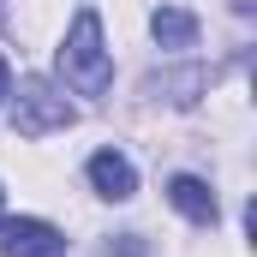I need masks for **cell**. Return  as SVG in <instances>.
Returning <instances> with one entry per match:
<instances>
[{
  "instance_id": "5",
  "label": "cell",
  "mask_w": 257,
  "mask_h": 257,
  "mask_svg": "<svg viewBox=\"0 0 257 257\" xmlns=\"http://www.w3.org/2000/svg\"><path fill=\"white\" fill-rule=\"evenodd\" d=\"M90 186L102 197H114V203H126V197L138 192V168H132L120 150H96V156H90Z\"/></svg>"
},
{
  "instance_id": "2",
  "label": "cell",
  "mask_w": 257,
  "mask_h": 257,
  "mask_svg": "<svg viewBox=\"0 0 257 257\" xmlns=\"http://www.w3.org/2000/svg\"><path fill=\"white\" fill-rule=\"evenodd\" d=\"M72 120H78V108L48 78H24L18 84V108H12V132L18 138H48V132H66Z\"/></svg>"
},
{
  "instance_id": "10",
  "label": "cell",
  "mask_w": 257,
  "mask_h": 257,
  "mask_svg": "<svg viewBox=\"0 0 257 257\" xmlns=\"http://www.w3.org/2000/svg\"><path fill=\"white\" fill-rule=\"evenodd\" d=\"M0 209H6V192H0Z\"/></svg>"
},
{
  "instance_id": "9",
  "label": "cell",
  "mask_w": 257,
  "mask_h": 257,
  "mask_svg": "<svg viewBox=\"0 0 257 257\" xmlns=\"http://www.w3.org/2000/svg\"><path fill=\"white\" fill-rule=\"evenodd\" d=\"M12 96V66H6V54H0V102Z\"/></svg>"
},
{
  "instance_id": "3",
  "label": "cell",
  "mask_w": 257,
  "mask_h": 257,
  "mask_svg": "<svg viewBox=\"0 0 257 257\" xmlns=\"http://www.w3.org/2000/svg\"><path fill=\"white\" fill-rule=\"evenodd\" d=\"M0 245H6V257H66V233L54 221L18 215V221H0Z\"/></svg>"
},
{
  "instance_id": "7",
  "label": "cell",
  "mask_w": 257,
  "mask_h": 257,
  "mask_svg": "<svg viewBox=\"0 0 257 257\" xmlns=\"http://www.w3.org/2000/svg\"><path fill=\"white\" fill-rule=\"evenodd\" d=\"M144 90H150V96H162V90H168V102H180V108H186V102H197V96L209 90V72H203V66H186V72H162V78H150Z\"/></svg>"
},
{
  "instance_id": "4",
  "label": "cell",
  "mask_w": 257,
  "mask_h": 257,
  "mask_svg": "<svg viewBox=\"0 0 257 257\" xmlns=\"http://www.w3.org/2000/svg\"><path fill=\"white\" fill-rule=\"evenodd\" d=\"M168 203H174L186 221H197V227H215V221H221V203H215V192H209L197 174H174V180H168Z\"/></svg>"
},
{
  "instance_id": "6",
  "label": "cell",
  "mask_w": 257,
  "mask_h": 257,
  "mask_svg": "<svg viewBox=\"0 0 257 257\" xmlns=\"http://www.w3.org/2000/svg\"><path fill=\"white\" fill-rule=\"evenodd\" d=\"M150 36L162 48H197V12H186V6H156L150 12Z\"/></svg>"
},
{
  "instance_id": "1",
  "label": "cell",
  "mask_w": 257,
  "mask_h": 257,
  "mask_svg": "<svg viewBox=\"0 0 257 257\" xmlns=\"http://www.w3.org/2000/svg\"><path fill=\"white\" fill-rule=\"evenodd\" d=\"M60 78L78 96H108V84H114V60H108L96 6H78L72 12V30H66V42H60Z\"/></svg>"
},
{
  "instance_id": "8",
  "label": "cell",
  "mask_w": 257,
  "mask_h": 257,
  "mask_svg": "<svg viewBox=\"0 0 257 257\" xmlns=\"http://www.w3.org/2000/svg\"><path fill=\"white\" fill-rule=\"evenodd\" d=\"M108 257H150V245H144L138 233H120V239L108 245Z\"/></svg>"
}]
</instances>
